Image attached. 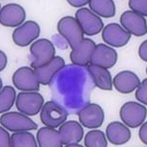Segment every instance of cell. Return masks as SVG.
I'll use <instances>...</instances> for the list:
<instances>
[{"label": "cell", "instance_id": "obj_1", "mask_svg": "<svg viewBox=\"0 0 147 147\" xmlns=\"http://www.w3.org/2000/svg\"><path fill=\"white\" fill-rule=\"evenodd\" d=\"M57 29L71 48L70 58L72 63L82 66L90 63L96 45L91 39L84 38L83 31L76 19L70 16L64 17L59 22Z\"/></svg>", "mask_w": 147, "mask_h": 147}, {"label": "cell", "instance_id": "obj_2", "mask_svg": "<svg viewBox=\"0 0 147 147\" xmlns=\"http://www.w3.org/2000/svg\"><path fill=\"white\" fill-rule=\"evenodd\" d=\"M30 49L33 57L30 66L34 69L45 65L55 57V48L52 42L46 39H39L34 42Z\"/></svg>", "mask_w": 147, "mask_h": 147}, {"label": "cell", "instance_id": "obj_3", "mask_svg": "<svg viewBox=\"0 0 147 147\" xmlns=\"http://www.w3.org/2000/svg\"><path fill=\"white\" fill-rule=\"evenodd\" d=\"M147 114L146 107L139 103L129 101L121 107L120 115L126 125L132 128H137L145 121Z\"/></svg>", "mask_w": 147, "mask_h": 147}, {"label": "cell", "instance_id": "obj_4", "mask_svg": "<svg viewBox=\"0 0 147 147\" xmlns=\"http://www.w3.org/2000/svg\"><path fill=\"white\" fill-rule=\"evenodd\" d=\"M67 112L64 107L53 101H48L41 110L40 116L42 122L48 127L57 128L67 118Z\"/></svg>", "mask_w": 147, "mask_h": 147}, {"label": "cell", "instance_id": "obj_5", "mask_svg": "<svg viewBox=\"0 0 147 147\" xmlns=\"http://www.w3.org/2000/svg\"><path fill=\"white\" fill-rule=\"evenodd\" d=\"M1 125L12 132H21L36 130L37 124L29 117L20 113L11 112L2 115Z\"/></svg>", "mask_w": 147, "mask_h": 147}, {"label": "cell", "instance_id": "obj_6", "mask_svg": "<svg viewBox=\"0 0 147 147\" xmlns=\"http://www.w3.org/2000/svg\"><path fill=\"white\" fill-rule=\"evenodd\" d=\"M44 102L43 97L38 92H22L17 96L16 106L19 111L32 116L40 111Z\"/></svg>", "mask_w": 147, "mask_h": 147}, {"label": "cell", "instance_id": "obj_7", "mask_svg": "<svg viewBox=\"0 0 147 147\" xmlns=\"http://www.w3.org/2000/svg\"><path fill=\"white\" fill-rule=\"evenodd\" d=\"M76 17L83 33L88 36L97 34L103 27L101 19L87 8H82L78 10Z\"/></svg>", "mask_w": 147, "mask_h": 147}, {"label": "cell", "instance_id": "obj_8", "mask_svg": "<svg viewBox=\"0 0 147 147\" xmlns=\"http://www.w3.org/2000/svg\"><path fill=\"white\" fill-rule=\"evenodd\" d=\"M14 85L18 90L24 91H36L39 90V83L34 70L28 67L20 68L12 78Z\"/></svg>", "mask_w": 147, "mask_h": 147}, {"label": "cell", "instance_id": "obj_9", "mask_svg": "<svg viewBox=\"0 0 147 147\" xmlns=\"http://www.w3.org/2000/svg\"><path fill=\"white\" fill-rule=\"evenodd\" d=\"M40 32V27L36 22L28 21L14 30L13 40L19 46H27L38 37Z\"/></svg>", "mask_w": 147, "mask_h": 147}, {"label": "cell", "instance_id": "obj_10", "mask_svg": "<svg viewBox=\"0 0 147 147\" xmlns=\"http://www.w3.org/2000/svg\"><path fill=\"white\" fill-rule=\"evenodd\" d=\"M79 120L84 127L89 129L98 128L102 125L104 119L103 110L97 104H90L79 111Z\"/></svg>", "mask_w": 147, "mask_h": 147}, {"label": "cell", "instance_id": "obj_11", "mask_svg": "<svg viewBox=\"0 0 147 147\" xmlns=\"http://www.w3.org/2000/svg\"><path fill=\"white\" fill-rule=\"evenodd\" d=\"M26 16L25 11L20 5L11 3L5 5L2 8L0 22L4 26L16 27L22 24Z\"/></svg>", "mask_w": 147, "mask_h": 147}, {"label": "cell", "instance_id": "obj_12", "mask_svg": "<svg viewBox=\"0 0 147 147\" xmlns=\"http://www.w3.org/2000/svg\"><path fill=\"white\" fill-rule=\"evenodd\" d=\"M131 36V34L119 25L110 24L105 27L102 32L103 40L107 44L116 47L125 46Z\"/></svg>", "mask_w": 147, "mask_h": 147}, {"label": "cell", "instance_id": "obj_13", "mask_svg": "<svg viewBox=\"0 0 147 147\" xmlns=\"http://www.w3.org/2000/svg\"><path fill=\"white\" fill-rule=\"evenodd\" d=\"M120 22L129 33L135 36H142L147 33L146 20L134 11H127L123 13L121 17Z\"/></svg>", "mask_w": 147, "mask_h": 147}, {"label": "cell", "instance_id": "obj_14", "mask_svg": "<svg viewBox=\"0 0 147 147\" xmlns=\"http://www.w3.org/2000/svg\"><path fill=\"white\" fill-rule=\"evenodd\" d=\"M117 60V53L115 49L105 45L100 44L96 46L90 63L107 69L113 66Z\"/></svg>", "mask_w": 147, "mask_h": 147}, {"label": "cell", "instance_id": "obj_15", "mask_svg": "<svg viewBox=\"0 0 147 147\" xmlns=\"http://www.w3.org/2000/svg\"><path fill=\"white\" fill-rule=\"evenodd\" d=\"M65 66L63 59L56 56L49 63L34 70L39 83L43 85L49 84L56 74Z\"/></svg>", "mask_w": 147, "mask_h": 147}, {"label": "cell", "instance_id": "obj_16", "mask_svg": "<svg viewBox=\"0 0 147 147\" xmlns=\"http://www.w3.org/2000/svg\"><path fill=\"white\" fill-rule=\"evenodd\" d=\"M59 132L63 145L78 144L82 139L84 129L77 121H69L63 123Z\"/></svg>", "mask_w": 147, "mask_h": 147}, {"label": "cell", "instance_id": "obj_17", "mask_svg": "<svg viewBox=\"0 0 147 147\" xmlns=\"http://www.w3.org/2000/svg\"><path fill=\"white\" fill-rule=\"evenodd\" d=\"M114 85L117 91L122 94H129L140 86V81L135 74L129 71L118 73L114 78Z\"/></svg>", "mask_w": 147, "mask_h": 147}, {"label": "cell", "instance_id": "obj_18", "mask_svg": "<svg viewBox=\"0 0 147 147\" xmlns=\"http://www.w3.org/2000/svg\"><path fill=\"white\" fill-rule=\"evenodd\" d=\"M106 132L109 142L115 145H121L127 143L131 137L129 129L119 121L110 123L107 127Z\"/></svg>", "mask_w": 147, "mask_h": 147}, {"label": "cell", "instance_id": "obj_19", "mask_svg": "<svg viewBox=\"0 0 147 147\" xmlns=\"http://www.w3.org/2000/svg\"><path fill=\"white\" fill-rule=\"evenodd\" d=\"M96 86L103 90L112 89V83L111 74L105 68L90 64L87 68Z\"/></svg>", "mask_w": 147, "mask_h": 147}, {"label": "cell", "instance_id": "obj_20", "mask_svg": "<svg viewBox=\"0 0 147 147\" xmlns=\"http://www.w3.org/2000/svg\"><path fill=\"white\" fill-rule=\"evenodd\" d=\"M39 146L61 147L63 146L59 131L49 127H43L39 129L36 135Z\"/></svg>", "mask_w": 147, "mask_h": 147}, {"label": "cell", "instance_id": "obj_21", "mask_svg": "<svg viewBox=\"0 0 147 147\" xmlns=\"http://www.w3.org/2000/svg\"><path fill=\"white\" fill-rule=\"evenodd\" d=\"M89 3L92 11L103 18H111L115 15V5L112 0H91L89 1Z\"/></svg>", "mask_w": 147, "mask_h": 147}, {"label": "cell", "instance_id": "obj_22", "mask_svg": "<svg viewBox=\"0 0 147 147\" xmlns=\"http://www.w3.org/2000/svg\"><path fill=\"white\" fill-rule=\"evenodd\" d=\"M11 147H36L34 137L30 133L20 132L12 134L11 138Z\"/></svg>", "mask_w": 147, "mask_h": 147}, {"label": "cell", "instance_id": "obj_23", "mask_svg": "<svg viewBox=\"0 0 147 147\" xmlns=\"http://www.w3.org/2000/svg\"><path fill=\"white\" fill-rule=\"evenodd\" d=\"M16 90L11 86L4 87L0 94V112L2 113L9 110L15 102L16 97Z\"/></svg>", "mask_w": 147, "mask_h": 147}, {"label": "cell", "instance_id": "obj_24", "mask_svg": "<svg viewBox=\"0 0 147 147\" xmlns=\"http://www.w3.org/2000/svg\"><path fill=\"white\" fill-rule=\"evenodd\" d=\"M84 145L87 147H106L107 142L104 132L99 130L87 133L84 138Z\"/></svg>", "mask_w": 147, "mask_h": 147}, {"label": "cell", "instance_id": "obj_25", "mask_svg": "<svg viewBox=\"0 0 147 147\" xmlns=\"http://www.w3.org/2000/svg\"><path fill=\"white\" fill-rule=\"evenodd\" d=\"M129 7L134 12L140 14L141 16H147V1H136L131 0L129 2Z\"/></svg>", "mask_w": 147, "mask_h": 147}, {"label": "cell", "instance_id": "obj_26", "mask_svg": "<svg viewBox=\"0 0 147 147\" xmlns=\"http://www.w3.org/2000/svg\"><path fill=\"white\" fill-rule=\"evenodd\" d=\"M147 79H145L138 87L135 93L137 99L144 104L147 105Z\"/></svg>", "mask_w": 147, "mask_h": 147}, {"label": "cell", "instance_id": "obj_27", "mask_svg": "<svg viewBox=\"0 0 147 147\" xmlns=\"http://www.w3.org/2000/svg\"><path fill=\"white\" fill-rule=\"evenodd\" d=\"M0 133H1V147H11V138L10 135L7 131L2 127H0Z\"/></svg>", "mask_w": 147, "mask_h": 147}, {"label": "cell", "instance_id": "obj_28", "mask_svg": "<svg viewBox=\"0 0 147 147\" xmlns=\"http://www.w3.org/2000/svg\"><path fill=\"white\" fill-rule=\"evenodd\" d=\"M147 122L143 124L140 129L139 135L140 139L142 142L147 145Z\"/></svg>", "mask_w": 147, "mask_h": 147}, {"label": "cell", "instance_id": "obj_29", "mask_svg": "<svg viewBox=\"0 0 147 147\" xmlns=\"http://www.w3.org/2000/svg\"><path fill=\"white\" fill-rule=\"evenodd\" d=\"M147 41L146 40L140 45L139 50V54L140 58L146 61H147Z\"/></svg>", "mask_w": 147, "mask_h": 147}, {"label": "cell", "instance_id": "obj_30", "mask_svg": "<svg viewBox=\"0 0 147 147\" xmlns=\"http://www.w3.org/2000/svg\"><path fill=\"white\" fill-rule=\"evenodd\" d=\"M69 3L70 5H71L73 7H80L84 6L89 3V1H67Z\"/></svg>", "mask_w": 147, "mask_h": 147}, {"label": "cell", "instance_id": "obj_31", "mask_svg": "<svg viewBox=\"0 0 147 147\" xmlns=\"http://www.w3.org/2000/svg\"><path fill=\"white\" fill-rule=\"evenodd\" d=\"M7 62V57L4 53L1 51V71L3 70L6 66Z\"/></svg>", "mask_w": 147, "mask_h": 147}, {"label": "cell", "instance_id": "obj_32", "mask_svg": "<svg viewBox=\"0 0 147 147\" xmlns=\"http://www.w3.org/2000/svg\"><path fill=\"white\" fill-rule=\"evenodd\" d=\"M66 147H83V146H82L80 145H79L78 144H70L69 145H66Z\"/></svg>", "mask_w": 147, "mask_h": 147}]
</instances>
